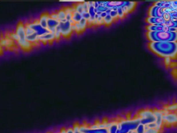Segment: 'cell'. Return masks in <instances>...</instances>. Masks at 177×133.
Listing matches in <instances>:
<instances>
[{
    "label": "cell",
    "mask_w": 177,
    "mask_h": 133,
    "mask_svg": "<svg viewBox=\"0 0 177 133\" xmlns=\"http://www.w3.org/2000/svg\"><path fill=\"white\" fill-rule=\"evenodd\" d=\"M146 37L151 43L177 42V32L147 31Z\"/></svg>",
    "instance_id": "7a4b0ae2"
},
{
    "label": "cell",
    "mask_w": 177,
    "mask_h": 133,
    "mask_svg": "<svg viewBox=\"0 0 177 133\" xmlns=\"http://www.w3.org/2000/svg\"><path fill=\"white\" fill-rule=\"evenodd\" d=\"M117 9L118 8H116V9H112L110 13V16L112 17L113 19L114 20V21H117V20H118V16Z\"/></svg>",
    "instance_id": "cb8c5ba5"
},
{
    "label": "cell",
    "mask_w": 177,
    "mask_h": 133,
    "mask_svg": "<svg viewBox=\"0 0 177 133\" xmlns=\"http://www.w3.org/2000/svg\"><path fill=\"white\" fill-rule=\"evenodd\" d=\"M50 18H52L53 20H58V14H57V12H53V13L50 15Z\"/></svg>",
    "instance_id": "1f68e13d"
},
{
    "label": "cell",
    "mask_w": 177,
    "mask_h": 133,
    "mask_svg": "<svg viewBox=\"0 0 177 133\" xmlns=\"http://www.w3.org/2000/svg\"><path fill=\"white\" fill-rule=\"evenodd\" d=\"M11 38L12 40H14L15 42H17V43L18 40H20L19 36H18L15 32H12V33H11Z\"/></svg>",
    "instance_id": "4316f807"
},
{
    "label": "cell",
    "mask_w": 177,
    "mask_h": 133,
    "mask_svg": "<svg viewBox=\"0 0 177 133\" xmlns=\"http://www.w3.org/2000/svg\"><path fill=\"white\" fill-rule=\"evenodd\" d=\"M141 124V119L138 117L134 119L121 120L118 122L119 133H129L132 130H135L137 126Z\"/></svg>",
    "instance_id": "3957f363"
},
{
    "label": "cell",
    "mask_w": 177,
    "mask_h": 133,
    "mask_svg": "<svg viewBox=\"0 0 177 133\" xmlns=\"http://www.w3.org/2000/svg\"><path fill=\"white\" fill-rule=\"evenodd\" d=\"M15 33L19 36L20 39H26V28H25V24L22 22H20L17 24L16 27Z\"/></svg>",
    "instance_id": "30bf717a"
},
{
    "label": "cell",
    "mask_w": 177,
    "mask_h": 133,
    "mask_svg": "<svg viewBox=\"0 0 177 133\" xmlns=\"http://www.w3.org/2000/svg\"><path fill=\"white\" fill-rule=\"evenodd\" d=\"M28 24V26L31 27L32 29L34 30V31L35 33H38V35L39 36H41L44 34V33H47L48 30L46 29V28H43L42 26L40 25V22H39V20H35L34 21L31 22H26Z\"/></svg>",
    "instance_id": "8992f818"
},
{
    "label": "cell",
    "mask_w": 177,
    "mask_h": 133,
    "mask_svg": "<svg viewBox=\"0 0 177 133\" xmlns=\"http://www.w3.org/2000/svg\"><path fill=\"white\" fill-rule=\"evenodd\" d=\"M166 1H157V2L155 3V6H157L158 7H161V8H163V6H165V4H166Z\"/></svg>",
    "instance_id": "f546056e"
},
{
    "label": "cell",
    "mask_w": 177,
    "mask_h": 133,
    "mask_svg": "<svg viewBox=\"0 0 177 133\" xmlns=\"http://www.w3.org/2000/svg\"><path fill=\"white\" fill-rule=\"evenodd\" d=\"M164 13V9L163 8L158 7L157 6L153 5L149 8V12H148V17L163 18Z\"/></svg>",
    "instance_id": "52a82bcc"
},
{
    "label": "cell",
    "mask_w": 177,
    "mask_h": 133,
    "mask_svg": "<svg viewBox=\"0 0 177 133\" xmlns=\"http://www.w3.org/2000/svg\"><path fill=\"white\" fill-rule=\"evenodd\" d=\"M163 19L165 20V22H168L170 21V20H171V18H170V13H164V15H163Z\"/></svg>",
    "instance_id": "4dcf8cb0"
},
{
    "label": "cell",
    "mask_w": 177,
    "mask_h": 133,
    "mask_svg": "<svg viewBox=\"0 0 177 133\" xmlns=\"http://www.w3.org/2000/svg\"><path fill=\"white\" fill-rule=\"evenodd\" d=\"M166 110L169 111H174L177 110V104H174V105H169L167 108H166Z\"/></svg>",
    "instance_id": "83f0119b"
},
{
    "label": "cell",
    "mask_w": 177,
    "mask_h": 133,
    "mask_svg": "<svg viewBox=\"0 0 177 133\" xmlns=\"http://www.w3.org/2000/svg\"><path fill=\"white\" fill-rule=\"evenodd\" d=\"M153 112H154L155 118H156V122H155V123H156V125H157V130H158L162 131L163 125V114H162L161 110H154Z\"/></svg>",
    "instance_id": "8fae6325"
},
{
    "label": "cell",
    "mask_w": 177,
    "mask_h": 133,
    "mask_svg": "<svg viewBox=\"0 0 177 133\" xmlns=\"http://www.w3.org/2000/svg\"><path fill=\"white\" fill-rule=\"evenodd\" d=\"M139 117L141 119V124L147 126L149 124L156 122L154 114L150 110H144L141 111L139 114Z\"/></svg>",
    "instance_id": "277c9868"
},
{
    "label": "cell",
    "mask_w": 177,
    "mask_h": 133,
    "mask_svg": "<svg viewBox=\"0 0 177 133\" xmlns=\"http://www.w3.org/2000/svg\"><path fill=\"white\" fill-rule=\"evenodd\" d=\"M56 12H57V14H58L59 21L60 22L64 20H66V16H67V13H66L65 8H60V10H58V11Z\"/></svg>",
    "instance_id": "e0dca14e"
},
{
    "label": "cell",
    "mask_w": 177,
    "mask_h": 133,
    "mask_svg": "<svg viewBox=\"0 0 177 133\" xmlns=\"http://www.w3.org/2000/svg\"><path fill=\"white\" fill-rule=\"evenodd\" d=\"M82 18H84V19H85L86 20H89V18H91L90 14H89V13L88 11L84 12V13L82 14Z\"/></svg>",
    "instance_id": "f1b7e54d"
},
{
    "label": "cell",
    "mask_w": 177,
    "mask_h": 133,
    "mask_svg": "<svg viewBox=\"0 0 177 133\" xmlns=\"http://www.w3.org/2000/svg\"><path fill=\"white\" fill-rule=\"evenodd\" d=\"M165 26H167L168 28H176L177 29V19H174V20H170V21L166 22L164 23Z\"/></svg>",
    "instance_id": "2e32d148"
},
{
    "label": "cell",
    "mask_w": 177,
    "mask_h": 133,
    "mask_svg": "<svg viewBox=\"0 0 177 133\" xmlns=\"http://www.w3.org/2000/svg\"><path fill=\"white\" fill-rule=\"evenodd\" d=\"M73 18V13H67V16H66V20L67 21H71Z\"/></svg>",
    "instance_id": "d6a6232c"
},
{
    "label": "cell",
    "mask_w": 177,
    "mask_h": 133,
    "mask_svg": "<svg viewBox=\"0 0 177 133\" xmlns=\"http://www.w3.org/2000/svg\"><path fill=\"white\" fill-rule=\"evenodd\" d=\"M117 12H118V19H123L125 17L126 15L125 14L124 11H122V7L118 8Z\"/></svg>",
    "instance_id": "d4e9b609"
},
{
    "label": "cell",
    "mask_w": 177,
    "mask_h": 133,
    "mask_svg": "<svg viewBox=\"0 0 177 133\" xmlns=\"http://www.w3.org/2000/svg\"><path fill=\"white\" fill-rule=\"evenodd\" d=\"M50 18V14L48 13H43L40 17V19H39V22H40V25L42 26L43 28L47 29L48 27V20Z\"/></svg>",
    "instance_id": "4fadbf2b"
},
{
    "label": "cell",
    "mask_w": 177,
    "mask_h": 133,
    "mask_svg": "<svg viewBox=\"0 0 177 133\" xmlns=\"http://www.w3.org/2000/svg\"><path fill=\"white\" fill-rule=\"evenodd\" d=\"M55 40V33H50V32H47V33H44L41 36H39V40H40V43L43 44L51 43Z\"/></svg>",
    "instance_id": "9c48e42d"
},
{
    "label": "cell",
    "mask_w": 177,
    "mask_h": 133,
    "mask_svg": "<svg viewBox=\"0 0 177 133\" xmlns=\"http://www.w3.org/2000/svg\"><path fill=\"white\" fill-rule=\"evenodd\" d=\"M172 63V58H165V64L166 65H170V64Z\"/></svg>",
    "instance_id": "d590c367"
},
{
    "label": "cell",
    "mask_w": 177,
    "mask_h": 133,
    "mask_svg": "<svg viewBox=\"0 0 177 133\" xmlns=\"http://www.w3.org/2000/svg\"><path fill=\"white\" fill-rule=\"evenodd\" d=\"M136 2H131V1H125V6H126L128 8V9L129 10L130 13L131 11H133V10L134 9V8L136 7Z\"/></svg>",
    "instance_id": "7402d4cb"
},
{
    "label": "cell",
    "mask_w": 177,
    "mask_h": 133,
    "mask_svg": "<svg viewBox=\"0 0 177 133\" xmlns=\"http://www.w3.org/2000/svg\"><path fill=\"white\" fill-rule=\"evenodd\" d=\"M115 21H114V20L113 19V18L110 15H107V16L104 18V22L106 26H110Z\"/></svg>",
    "instance_id": "44dd1931"
},
{
    "label": "cell",
    "mask_w": 177,
    "mask_h": 133,
    "mask_svg": "<svg viewBox=\"0 0 177 133\" xmlns=\"http://www.w3.org/2000/svg\"><path fill=\"white\" fill-rule=\"evenodd\" d=\"M71 29L73 32L76 31V26H75V24H71Z\"/></svg>",
    "instance_id": "74e56055"
},
{
    "label": "cell",
    "mask_w": 177,
    "mask_h": 133,
    "mask_svg": "<svg viewBox=\"0 0 177 133\" xmlns=\"http://www.w3.org/2000/svg\"><path fill=\"white\" fill-rule=\"evenodd\" d=\"M170 15L171 20L177 19V12H172V13H170Z\"/></svg>",
    "instance_id": "836d02e7"
},
{
    "label": "cell",
    "mask_w": 177,
    "mask_h": 133,
    "mask_svg": "<svg viewBox=\"0 0 177 133\" xmlns=\"http://www.w3.org/2000/svg\"><path fill=\"white\" fill-rule=\"evenodd\" d=\"M107 16V13H106V12H104V13H101V14L100 15V16L102 18H103V19H104V18H105V17Z\"/></svg>",
    "instance_id": "8d00e7d4"
},
{
    "label": "cell",
    "mask_w": 177,
    "mask_h": 133,
    "mask_svg": "<svg viewBox=\"0 0 177 133\" xmlns=\"http://www.w3.org/2000/svg\"><path fill=\"white\" fill-rule=\"evenodd\" d=\"M122 11H124L125 14V15L129 14V13H130V11H129V10L128 9V8L127 7V6H125V4H124V6L122 7Z\"/></svg>",
    "instance_id": "e575fe53"
},
{
    "label": "cell",
    "mask_w": 177,
    "mask_h": 133,
    "mask_svg": "<svg viewBox=\"0 0 177 133\" xmlns=\"http://www.w3.org/2000/svg\"><path fill=\"white\" fill-rule=\"evenodd\" d=\"M26 39L31 43H35V42H40V40H39V35L37 33H35L30 35H26Z\"/></svg>",
    "instance_id": "9a60e30c"
},
{
    "label": "cell",
    "mask_w": 177,
    "mask_h": 133,
    "mask_svg": "<svg viewBox=\"0 0 177 133\" xmlns=\"http://www.w3.org/2000/svg\"><path fill=\"white\" fill-rule=\"evenodd\" d=\"M74 6V8H75V11L78 12L79 13H80V14H82V13L85 12V9H84V6H83V1H82V3L80 2H77L76 4L73 5Z\"/></svg>",
    "instance_id": "ac0fdd59"
},
{
    "label": "cell",
    "mask_w": 177,
    "mask_h": 133,
    "mask_svg": "<svg viewBox=\"0 0 177 133\" xmlns=\"http://www.w3.org/2000/svg\"><path fill=\"white\" fill-rule=\"evenodd\" d=\"M129 133H136V132L135 130H132V131H131V132H129Z\"/></svg>",
    "instance_id": "f35d334b"
},
{
    "label": "cell",
    "mask_w": 177,
    "mask_h": 133,
    "mask_svg": "<svg viewBox=\"0 0 177 133\" xmlns=\"http://www.w3.org/2000/svg\"><path fill=\"white\" fill-rule=\"evenodd\" d=\"M59 26H60V31H61L62 36L65 38H69L71 33H73L71 29V24L67 20H64L60 22Z\"/></svg>",
    "instance_id": "5b68a950"
},
{
    "label": "cell",
    "mask_w": 177,
    "mask_h": 133,
    "mask_svg": "<svg viewBox=\"0 0 177 133\" xmlns=\"http://www.w3.org/2000/svg\"><path fill=\"white\" fill-rule=\"evenodd\" d=\"M163 124H166L168 125L173 126L177 124V114L168 113L163 116Z\"/></svg>",
    "instance_id": "ba28073f"
},
{
    "label": "cell",
    "mask_w": 177,
    "mask_h": 133,
    "mask_svg": "<svg viewBox=\"0 0 177 133\" xmlns=\"http://www.w3.org/2000/svg\"><path fill=\"white\" fill-rule=\"evenodd\" d=\"M136 133H144L145 132V126L143 124H139L135 130Z\"/></svg>",
    "instance_id": "484cf974"
},
{
    "label": "cell",
    "mask_w": 177,
    "mask_h": 133,
    "mask_svg": "<svg viewBox=\"0 0 177 133\" xmlns=\"http://www.w3.org/2000/svg\"><path fill=\"white\" fill-rule=\"evenodd\" d=\"M82 19V14L79 13L78 12L74 11L73 13V18L72 20H73L75 23H78Z\"/></svg>",
    "instance_id": "ffe728a7"
},
{
    "label": "cell",
    "mask_w": 177,
    "mask_h": 133,
    "mask_svg": "<svg viewBox=\"0 0 177 133\" xmlns=\"http://www.w3.org/2000/svg\"><path fill=\"white\" fill-rule=\"evenodd\" d=\"M145 22L149 25H156V26H161L166 22L163 18H153V17H147L145 19Z\"/></svg>",
    "instance_id": "7c38bea8"
},
{
    "label": "cell",
    "mask_w": 177,
    "mask_h": 133,
    "mask_svg": "<svg viewBox=\"0 0 177 133\" xmlns=\"http://www.w3.org/2000/svg\"><path fill=\"white\" fill-rule=\"evenodd\" d=\"M17 44L19 45V46L21 47L22 49L24 50H26V51H28V50H31L33 47V45H32V43L28 42L26 39H20L18 40Z\"/></svg>",
    "instance_id": "5bb4252c"
},
{
    "label": "cell",
    "mask_w": 177,
    "mask_h": 133,
    "mask_svg": "<svg viewBox=\"0 0 177 133\" xmlns=\"http://www.w3.org/2000/svg\"><path fill=\"white\" fill-rule=\"evenodd\" d=\"M144 133H161V131L158 130L157 129L149 128L147 126H145V132Z\"/></svg>",
    "instance_id": "603a6c76"
},
{
    "label": "cell",
    "mask_w": 177,
    "mask_h": 133,
    "mask_svg": "<svg viewBox=\"0 0 177 133\" xmlns=\"http://www.w3.org/2000/svg\"><path fill=\"white\" fill-rule=\"evenodd\" d=\"M148 47L153 53L162 58H177V42L150 43Z\"/></svg>",
    "instance_id": "6da1fadb"
},
{
    "label": "cell",
    "mask_w": 177,
    "mask_h": 133,
    "mask_svg": "<svg viewBox=\"0 0 177 133\" xmlns=\"http://www.w3.org/2000/svg\"><path fill=\"white\" fill-rule=\"evenodd\" d=\"M78 24H79V26H80L81 32H82V33L85 31L86 28L88 26V22H87V20L84 19V18H82V19L79 22Z\"/></svg>",
    "instance_id": "d6986e66"
}]
</instances>
